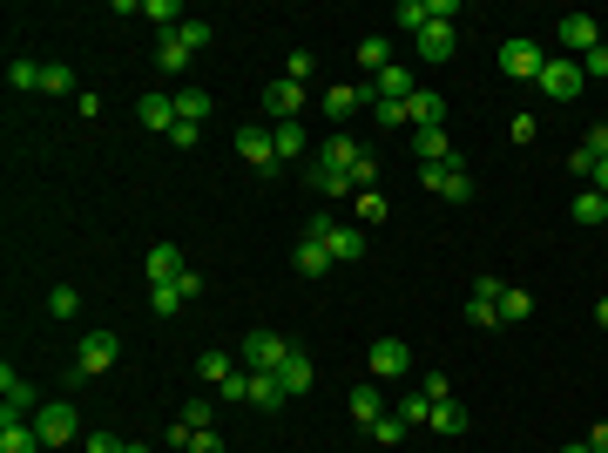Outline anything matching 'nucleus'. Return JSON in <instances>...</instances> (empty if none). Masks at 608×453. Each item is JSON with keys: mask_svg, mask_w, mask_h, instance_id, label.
Masks as SVG:
<instances>
[{"mask_svg": "<svg viewBox=\"0 0 608 453\" xmlns=\"http://www.w3.org/2000/svg\"><path fill=\"white\" fill-rule=\"evenodd\" d=\"M568 217H575L581 230H602L608 224V197H602V190H581V197L568 203Z\"/></svg>", "mask_w": 608, "mask_h": 453, "instance_id": "nucleus-24", "label": "nucleus"}, {"mask_svg": "<svg viewBox=\"0 0 608 453\" xmlns=\"http://www.w3.org/2000/svg\"><path fill=\"white\" fill-rule=\"evenodd\" d=\"M142 14H149V21H156V28H163V34H176V28H183V14H176V0H142Z\"/></svg>", "mask_w": 608, "mask_h": 453, "instance_id": "nucleus-42", "label": "nucleus"}, {"mask_svg": "<svg viewBox=\"0 0 608 453\" xmlns=\"http://www.w3.org/2000/svg\"><path fill=\"white\" fill-rule=\"evenodd\" d=\"M413 372V345L406 339H379L372 345V379H406Z\"/></svg>", "mask_w": 608, "mask_h": 453, "instance_id": "nucleus-10", "label": "nucleus"}, {"mask_svg": "<svg viewBox=\"0 0 608 453\" xmlns=\"http://www.w3.org/2000/svg\"><path fill=\"white\" fill-rule=\"evenodd\" d=\"M28 413H41V399H34V386L21 379V372L7 366L0 372V420H28Z\"/></svg>", "mask_w": 608, "mask_h": 453, "instance_id": "nucleus-8", "label": "nucleus"}, {"mask_svg": "<svg viewBox=\"0 0 608 453\" xmlns=\"http://www.w3.org/2000/svg\"><path fill=\"white\" fill-rule=\"evenodd\" d=\"M176 41H183L190 55H203V48L217 41V28H210V21H183V28H176Z\"/></svg>", "mask_w": 608, "mask_h": 453, "instance_id": "nucleus-40", "label": "nucleus"}, {"mask_svg": "<svg viewBox=\"0 0 608 453\" xmlns=\"http://www.w3.org/2000/svg\"><path fill=\"white\" fill-rule=\"evenodd\" d=\"M291 352H298V345L277 339V332H250V339L237 345V366H244V372H277L284 359H291Z\"/></svg>", "mask_w": 608, "mask_h": 453, "instance_id": "nucleus-4", "label": "nucleus"}, {"mask_svg": "<svg viewBox=\"0 0 608 453\" xmlns=\"http://www.w3.org/2000/svg\"><path fill=\"white\" fill-rule=\"evenodd\" d=\"M359 68H365V75L392 68V41H386V34H365V41H359Z\"/></svg>", "mask_w": 608, "mask_h": 453, "instance_id": "nucleus-31", "label": "nucleus"}, {"mask_svg": "<svg viewBox=\"0 0 608 453\" xmlns=\"http://www.w3.org/2000/svg\"><path fill=\"white\" fill-rule=\"evenodd\" d=\"M196 136H203L196 122H176V129H169V142H176V149H196Z\"/></svg>", "mask_w": 608, "mask_h": 453, "instance_id": "nucleus-52", "label": "nucleus"}, {"mask_svg": "<svg viewBox=\"0 0 608 453\" xmlns=\"http://www.w3.org/2000/svg\"><path fill=\"white\" fill-rule=\"evenodd\" d=\"M190 48H183V41H176V34H163V48H156V68H163V75H183V68H190Z\"/></svg>", "mask_w": 608, "mask_h": 453, "instance_id": "nucleus-33", "label": "nucleus"}, {"mask_svg": "<svg viewBox=\"0 0 608 453\" xmlns=\"http://www.w3.org/2000/svg\"><path fill=\"white\" fill-rule=\"evenodd\" d=\"M413 149H419V163H426V170H433V163H453V170H460V156H453L446 129H413Z\"/></svg>", "mask_w": 608, "mask_h": 453, "instance_id": "nucleus-18", "label": "nucleus"}, {"mask_svg": "<svg viewBox=\"0 0 608 453\" xmlns=\"http://www.w3.org/2000/svg\"><path fill=\"white\" fill-rule=\"evenodd\" d=\"M561 453H595V447H588V440H568V447H561Z\"/></svg>", "mask_w": 608, "mask_h": 453, "instance_id": "nucleus-58", "label": "nucleus"}, {"mask_svg": "<svg viewBox=\"0 0 608 453\" xmlns=\"http://www.w3.org/2000/svg\"><path fill=\"white\" fill-rule=\"evenodd\" d=\"M136 122L169 136V129H176V95H142V102H136Z\"/></svg>", "mask_w": 608, "mask_h": 453, "instance_id": "nucleus-21", "label": "nucleus"}, {"mask_svg": "<svg viewBox=\"0 0 608 453\" xmlns=\"http://www.w3.org/2000/svg\"><path fill=\"white\" fill-rule=\"evenodd\" d=\"M359 230H372V224H386V197H379V190H359Z\"/></svg>", "mask_w": 608, "mask_h": 453, "instance_id": "nucleus-41", "label": "nucleus"}, {"mask_svg": "<svg viewBox=\"0 0 608 453\" xmlns=\"http://www.w3.org/2000/svg\"><path fill=\"white\" fill-rule=\"evenodd\" d=\"M392 413H399L406 426H433V399H426V393H406L399 406H392Z\"/></svg>", "mask_w": 608, "mask_h": 453, "instance_id": "nucleus-36", "label": "nucleus"}, {"mask_svg": "<svg viewBox=\"0 0 608 453\" xmlns=\"http://www.w3.org/2000/svg\"><path fill=\"white\" fill-rule=\"evenodd\" d=\"M588 183H595V190L608 197V163H595V176H588Z\"/></svg>", "mask_w": 608, "mask_h": 453, "instance_id": "nucleus-56", "label": "nucleus"}, {"mask_svg": "<svg viewBox=\"0 0 608 453\" xmlns=\"http://www.w3.org/2000/svg\"><path fill=\"white\" fill-rule=\"evenodd\" d=\"M392 28H406L419 41V34L433 28V7H426V0H399V7H392Z\"/></svg>", "mask_w": 608, "mask_h": 453, "instance_id": "nucleus-26", "label": "nucleus"}, {"mask_svg": "<svg viewBox=\"0 0 608 453\" xmlns=\"http://www.w3.org/2000/svg\"><path fill=\"white\" fill-rule=\"evenodd\" d=\"M541 61H548V48H541V41H527V34L500 41V75H507V82H534V75H541Z\"/></svg>", "mask_w": 608, "mask_h": 453, "instance_id": "nucleus-5", "label": "nucleus"}, {"mask_svg": "<svg viewBox=\"0 0 608 453\" xmlns=\"http://www.w3.org/2000/svg\"><path fill=\"white\" fill-rule=\"evenodd\" d=\"M237 156H244L250 170L271 176V170H277V142H271V129H237Z\"/></svg>", "mask_w": 608, "mask_h": 453, "instance_id": "nucleus-12", "label": "nucleus"}, {"mask_svg": "<svg viewBox=\"0 0 608 453\" xmlns=\"http://www.w3.org/2000/svg\"><path fill=\"white\" fill-rule=\"evenodd\" d=\"M419 183L433 190L440 203H467L473 197V176L467 170H453V163H433V170H419Z\"/></svg>", "mask_w": 608, "mask_h": 453, "instance_id": "nucleus-9", "label": "nucleus"}, {"mask_svg": "<svg viewBox=\"0 0 608 453\" xmlns=\"http://www.w3.org/2000/svg\"><path fill=\"white\" fill-rule=\"evenodd\" d=\"M527 318H534V298L507 284V291H500V325H527Z\"/></svg>", "mask_w": 608, "mask_h": 453, "instance_id": "nucleus-32", "label": "nucleus"}, {"mask_svg": "<svg viewBox=\"0 0 608 453\" xmlns=\"http://www.w3.org/2000/svg\"><path fill=\"white\" fill-rule=\"evenodd\" d=\"M271 142H277V163H298L304 156V129L298 122H271Z\"/></svg>", "mask_w": 608, "mask_h": 453, "instance_id": "nucleus-30", "label": "nucleus"}, {"mask_svg": "<svg viewBox=\"0 0 608 453\" xmlns=\"http://www.w3.org/2000/svg\"><path fill=\"white\" fill-rule=\"evenodd\" d=\"M352 420H359V426L386 420V393H379V379H365V386H352Z\"/></svg>", "mask_w": 608, "mask_h": 453, "instance_id": "nucleus-23", "label": "nucleus"}, {"mask_svg": "<svg viewBox=\"0 0 608 453\" xmlns=\"http://www.w3.org/2000/svg\"><path fill=\"white\" fill-rule=\"evenodd\" d=\"M365 163V142L345 136V129H332V136L318 142V163H311V190L318 197H352V176H359Z\"/></svg>", "mask_w": 608, "mask_h": 453, "instance_id": "nucleus-1", "label": "nucleus"}, {"mask_svg": "<svg viewBox=\"0 0 608 453\" xmlns=\"http://www.w3.org/2000/svg\"><path fill=\"white\" fill-rule=\"evenodd\" d=\"M365 433H372V440H379V447H399V440H406V433H413V426L399 420V413H386V420H372V426H365Z\"/></svg>", "mask_w": 608, "mask_h": 453, "instance_id": "nucleus-39", "label": "nucleus"}, {"mask_svg": "<svg viewBox=\"0 0 608 453\" xmlns=\"http://www.w3.org/2000/svg\"><path fill=\"white\" fill-rule=\"evenodd\" d=\"M433 426L440 433H467V406L460 399H433Z\"/></svg>", "mask_w": 608, "mask_h": 453, "instance_id": "nucleus-34", "label": "nucleus"}, {"mask_svg": "<svg viewBox=\"0 0 608 453\" xmlns=\"http://www.w3.org/2000/svg\"><path fill=\"white\" fill-rule=\"evenodd\" d=\"M41 95H75V75H68V61H48V68H41Z\"/></svg>", "mask_w": 608, "mask_h": 453, "instance_id": "nucleus-38", "label": "nucleus"}, {"mask_svg": "<svg viewBox=\"0 0 608 453\" xmlns=\"http://www.w3.org/2000/svg\"><path fill=\"white\" fill-rule=\"evenodd\" d=\"M264 109H271V122H298L304 82H271V88H264Z\"/></svg>", "mask_w": 608, "mask_h": 453, "instance_id": "nucleus-15", "label": "nucleus"}, {"mask_svg": "<svg viewBox=\"0 0 608 453\" xmlns=\"http://www.w3.org/2000/svg\"><path fill=\"white\" fill-rule=\"evenodd\" d=\"M190 453H223V440H217V433H196V440H190Z\"/></svg>", "mask_w": 608, "mask_h": 453, "instance_id": "nucleus-54", "label": "nucleus"}, {"mask_svg": "<svg viewBox=\"0 0 608 453\" xmlns=\"http://www.w3.org/2000/svg\"><path fill=\"white\" fill-rule=\"evenodd\" d=\"M581 75H608V41H602V48H588V55H581Z\"/></svg>", "mask_w": 608, "mask_h": 453, "instance_id": "nucleus-51", "label": "nucleus"}, {"mask_svg": "<svg viewBox=\"0 0 608 453\" xmlns=\"http://www.w3.org/2000/svg\"><path fill=\"white\" fill-rule=\"evenodd\" d=\"M581 149H588V156H595V163H608V122H595V129H588V136H581Z\"/></svg>", "mask_w": 608, "mask_h": 453, "instance_id": "nucleus-48", "label": "nucleus"}, {"mask_svg": "<svg viewBox=\"0 0 608 453\" xmlns=\"http://www.w3.org/2000/svg\"><path fill=\"white\" fill-rule=\"evenodd\" d=\"M176 122H210V88H176Z\"/></svg>", "mask_w": 608, "mask_h": 453, "instance_id": "nucleus-28", "label": "nucleus"}, {"mask_svg": "<svg viewBox=\"0 0 608 453\" xmlns=\"http://www.w3.org/2000/svg\"><path fill=\"white\" fill-rule=\"evenodd\" d=\"M142 271H149V284H169V278H183L190 264H183V251H176V244H156V251L142 257Z\"/></svg>", "mask_w": 608, "mask_h": 453, "instance_id": "nucleus-19", "label": "nucleus"}, {"mask_svg": "<svg viewBox=\"0 0 608 453\" xmlns=\"http://www.w3.org/2000/svg\"><path fill=\"white\" fill-rule=\"evenodd\" d=\"M406 109H413V129H446V95L440 88H413Z\"/></svg>", "mask_w": 608, "mask_h": 453, "instance_id": "nucleus-16", "label": "nucleus"}, {"mask_svg": "<svg viewBox=\"0 0 608 453\" xmlns=\"http://www.w3.org/2000/svg\"><path fill=\"white\" fill-rule=\"evenodd\" d=\"M115 352H122V339H115V332H88L82 352H75V366L95 379V372H109V366H115Z\"/></svg>", "mask_w": 608, "mask_h": 453, "instance_id": "nucleus-11", "label": "nucleus"}, {"mask_svg": "<svg viewBox=\"0 0 608 453\" xmlns=\"http://www.w3.org/2000/svg\"><path fill=\"white\" fill-rule=\"evenodd\" d=\"M453 48H460V34H453V21H433V28L419 34V61H426V68H440V61H453Z\"/></svg>", "mask_w": 608, "mask_h": 453, "instance_id": "nucleus-14", "label": "nucleus"}, {"mask_svg": "<svg viewBox=\"0 0 608 453\" xmlns=\"http://www.w3.org/2000/svg\"><path fill=\"white\" fill-rule=\"evenodd\" d=\"M595 325H602V332H608V298H602V305H595Z\"/></svg>", "mask_w": 608, "mask_h": 453, "instance_id": "nucleus-57", "label": "nucleus"}, {"mask_svg": "<svg viewBox=\"0 0 608 453\" xmlns=\"http://www.w3.org/2000/svg\"><path fill=\"white\" fill-rule=\"evenodd\" d=\"M365 102H372V88H352V82L325 88V115H332V122H345V115H359Z\"/></svg>", "mask_w": 608, "mask_h": 453, "instance_id": "nucleus-22", "label": "nucleus"}, {"mask_svg": "<svg viewBox=\"0 0 608 453\" xmlns=\"http://www.w3.org/2000/svg\"><path fill=\"white\" fill-rule=\"evenodd\" d=\"M467 325H500V298H473L467 291Z\"/></svg>", "mask_w": 608, "mask_h": 453, "instance_id": "nucleus-44", "label": "nucleus"}, {"mask_svg": "<svg viewBox=\"0 0 608 453\" xmlns=\"http://www.w3.org/2000/svg\"><path fill=\"white\" fill-rule=\"evenodd\" d=\"M0 453H41L34 420H0Z\"/></svg>", "mask_w": 608, "mask_h": 453, "instance_id": "nucleus-25", "label": "nucleus"}, {"mask_svg": "<svg viewBox=\"0 0 608 453\" xmlns=\"http://www.w3.org/2000/svg\"><path fill=\"white\" fill-rule=\"evenodd\" d=\"M372 115H379V129H413V109H406V102H372Z\"/></svg>", "mask_w": 608, "mask_h": 453, "instance_id": "nucleus-43", "label": "nucleus"}, {"mask_svg": "<svg viewBox=\"0 0 608 453\" xmlns=\"http://www.w3.org/2000/svg\"><path fill=\"white\" fill-rule=\"evenodd\" d=\"M426 399H453V386H446V372H426V386H419Z\"/></svg>", "mask_w": 608, "mask_h": 453, "instance_id": "nucleus-53", "label": "nucleus"}, {"mask_svg": "<svg viewBox=\"0 0 608 453\" xmlns=\"http://www.w3.org/2000/svg\"><path fill=\"white\" fill-rule=\"evenodd\" d=\"M534 88H541L548 102H575L581 88H588V75H581V61H575V55H561V48H554V55L541 61V75H534Z\"/></svg>", "mask_w": 608, "mask_h": 453, "instance_id": "nucleus-3", "label": "nucleus"}, {"mask_svg": "<svg viewBox=\"0 0 608 453\" xmlns=\"http://www.w3.org/2000/svg\"><path fill=\"white\" fill-rule=\"evenodd\" d=\"M48 312H55V318H75V312H82V291H68V284L48 291Z\"/></svg>", "mask_w": 608, "mask_h": 453, "instance_id": "nucleus-46", "label": "nucleus"}, {"mask_svg": "<svg viewBox=\"0 0 608 453\" xmlns=\"http://www.w3.org/2000/svg\"><path fill=\"white\" fill-rule=\"evenodd\" d=\"M554 41H561V55H588V48H602V28H595V14H561V28H554Z\"/></svg>", "mask_w": 608, "mask_h": 453, "instance_id": "nucleus-7", "label": "nucleus"}, {"mask_svg": "<svg viewBox=\"0 0 608 453\" xmlns=\"http://www.w3.org/2000/svg\"><path fill=\"white\" fill-rule=\"evenodd\" d=\"M183 305H190V291H183L176 278H169V284H149V312H156V318H176Z\"/></svg>", "mask_w": 608, "mask_h": 453, "instance_id": "nucleus-27", "label": "nucleus"}, {"mask_svg": "<svg viewBox=\"0 0 608 453\" xmlns=\"http://www.w3.org/2000/svg\"><path fill=\"white\" fill-rule=\"evenodd\" d=\"M507 136H514V142H534V136H541V122H534V115H514V122H507Z\"/></svg>", "mask_w": 608, "mask_h": 453, "instance_id": "nucleus-50", "label": "nucleus"}, {"mask_svg": "<svg viewBox=\"0 0 608 453\" xmlns=\"http://www.w3.org/2000/svg\"><path fill=\"white\" fill-rule=\"evenodd\" d=\"M318 61H311V48H291V61H284V82H304Z\"/></svg>", "mask_w": 608, "mask_h": 453, "instance_id": "nucleus-47", "label": "nucleus"}, {"mask_svg": "<svg viewBox=\"0 0 608 453\" xmlns=\"http://www.w3.org/2000/svg\"><path fill=\"white\" fill-rule=\"evenodd\" d=\"M304 237H318V244L332 251V264H359V257H365V230L359 224H338L332 210H318V217L304 224Z\"/></svg>", "mask_w": 608, "mask_h": 453, "instance_id": "nucleus-2", "label": "nucleus"}, {"mask_svg": "<svg viewBox=\"0 0 608 453\" xmlns=\"http://www.w3.org/2000/svg\"><path fill=\"white\" fill-rule=\"evenodd\" d=\"M588 447H595V453H608V420L595 426V433H588Z\"/></svg>", "mask_w": 608, "mask_h": 453, "instance_id": "nucleus-55", "label": "nucleus"}, {"mask_svg": "<svg viewBox=\"0 0 608 453\" xmlns=\"http://www.w3.org/2000/svg\"><path fill=\"white\" fill-rule=\"evenodd\" d=\"M230 352H203V359H196V379H203V386H223V379H230Z\"/></svg>", "mask_w": 608, "mask_h": 453, "instance_id": "nucleus-35", "label": "nucleus"}, {"mask_svg": "<svg viewBox=\"0 0 608 453\" xmlns=\"http://www.w3.org/2000/svg\"><path fill=\"white\" fill-rule=\"evenodd\" d=\"M82 453H129V440H115V433H88Z\"/></svg>", "mask_w": 608, "mask_h": 453, "instance_id": "nucleus-49", "label": "nucleus"}, {"mask_svg": "<svg viewBox=\"0 0 608 453\" xmlns=\"http://www.w3.org/2000/svg\"><path fill=\"white\" fill-rule=\"evenodd\" d=\"M250 406H257V413H277V406H284V386H277V372H250Z\"/></svg>", "mask_w": 608, "mask_h": 453, "instance_id": "nucleus-29", "label": "nucleus"}, {"mask_svg": "<svg viewBox=\"0 0 608 453\" xmlns=\"http://www.w3.org/2000/svg\"><path fill=\"white\" fill-rule=\"evenodd\" d=\"M291 264H298V278H325V271H332V251H325L318 237H298V244H291Z\"/></svg>", "mask_w": 608, "mask_h": 453, "instance_id": "nucleus-17", "label": "nucleus"}, {"mask_svg": "<svg viewBox=\"0 0 608 453\" xmlns=\"http://www.w3.org/2000/svg\"><path fill=\"white\" fill-rule=\"evenodd\" d=\"M7 82H14V88H41V61H21V55H14V61H7Z\"/></svg>", "mask_w": 608, "mask_h": 453, "instance_id": "nucleus-45", "label": "nucleus"}, {"mask_svg": "<svg viewBox=\"0 0 608 453\" xmlns=\"http://www.w3.org/2000/svg\"><path fill=\"white\" fill-rule=\"evenodd\" d=\"M34 433H41V447H68V440L82 433V420H75V406H68V399H41Z\"/></svg>", "mask_w": 608, "mask_h": 453, "instance_id": "nucleus-6", "label": "nucleus"}, {"mask_svg": "<svg viewBox=\"0 0 608 453\" xmlns=\"http://www.w3.org/2000/svg\"><path fill=\"white\" fill-rule=\"evenodd\" d=\"M176 420L190 426V433H210V420H217V406H210V399H183V413H176Z\"/></svg>", "mask_w": 608, "mask_h": 453, "instance_id": "nucleus-37", "label": "nucleus"}, {"mask_svg": "<svg viewBox=\"0 0 608 453\" xmlns=\"http://www.w3.org/2000/svg\"><path fill=\"white\" fill-rule=\"evenodd\" d=\"M413 68H399V61H392V68H379V75H372V102H413Z\"/></svg>", "mask_w": 608, "mask_h": 453, "instance_id": "nucleus-13", "label": "nucleus"}, {"mask_svg": "<svg viewBox=\"0 0 608 453\" xmlns=\"http://www.w3.org/2000/svg\"><path fill=\"white\" fill-rule=\"evenodd\" d=\"M311 379H318V366L304 359V352H291L284 366H277V386H284V399H298V393H311Z\"/></svg>", "mask_w": 608, "mask_h": 453, "instance_id": "nucleus-20", "label": "nucleus"}]
</instances>
